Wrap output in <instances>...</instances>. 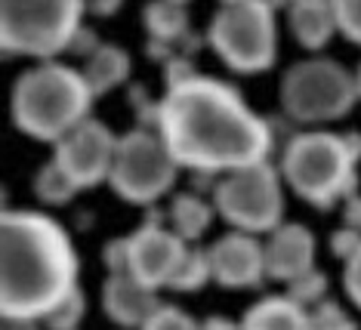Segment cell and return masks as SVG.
I'll return each instance as SVG.
<instances>
[{
    "label": "cell",
    "mask_w": 361,
    "mask_h": 330,
    "mask_svg": "<svg viewBox=\"0 0 361 330\" xmlns=\"http://www.w3.org/2000/svg\"><path fill=\"white\" fill-rule=\"evenodd\" d=\"M158 136L179 167L210 179L269 161L275 148L272 121L259 118L232 84L207 74L161 96Z\"/></svg>",
    "instance_id": "1"
},
{
    "label": "cell",
    "mask_w": 361,
    "mask_h": 330,
    "mask_svg": "<svg viewBox=\"0 0 361 330\" xmlns=\"http://www.w3.org/2000/svg\"><path fill=\"white\" fill-rule=\"evenodd\" d=\"M80 259L62 222L37 210L0 216V318L44 321L78 291Z\"/></svg>",
    "instance_id": "2"
},
{
    "label": "cell",
    "mask_w": 361,
    "mask_h": 330,
    "mask_svg": "<svg viewBox=\"0 0 361 330\" xmlns=\"http://www.w3.org/2000/svg\"><path fill=\"white\" fill-rule=\"evenodd\" d=\"M93 93L80 68L65 62H37L16 78L10 93L13 127L37 142H62L90 121Z\"/></svg>",
    "instance_id": "3"
},
{
    "label": "cell",
    "mask_w": 361,
    "mask_h": 330,
    "mask_svg": "<svg viewBox=\"0 0 361 330\" xmlns=\"http://www.w3.org/2000/svg\"><path fill=\"white\" fill-rule=\"evenodd\" d=\"M358 164L349 154L343 133L300 130L284 142L278 173L300 201L315 210H334L358 195Z\"/></svg>",
    "instance_id": "4"
},
{
    "label": "cell",
    "mask_w": 361,
    "mask_h": 330,
    "mask_svg": "<svg viewBox=\"0 0 361 330\" xmlns=\"http://www.w3.org/2000/svg\"><path fill=\"white\" fill-rule=\"evenodd\" d=\"M207 47L235 74H262L278 59L275 6L259 0H226L207 25Z\"/></svg>",
    "instance_id": "5"
},
{
    "label": "cell",
    "mask_w": 361,
    "mask_h": 330,
    "mask_svg": "<svg viewBox=\"0 0 361 330\" xmlns=\"http://www.w3.org/2000/svg\"><path fill=\"white\" fill-rule=\"evenodd\" d=\"M84 4L78 0H4L0 4V47L6 56H31L56 62L71 49L84 28Z\"/></svg>",
    "instance_id": "6"
},
{
    "label": "cell",
    "mask_w": 361,
    "mask_h": 330,
    "mask_svg": "<svg viewBox=\"0 0 361 330\" xmlns=\"http://www.w3.org/2000/svg\"><path fill=\"white\" fill-rule=\"evenodd\" d=\"M278 99L287 121L300 127H318L346 118L358 102V90L346 65L327 56H312L284 71Z\"/></svg>",
    "instance_id": "7"
},
{
    "label": "cell",
    "mask_w": 361,
    "mask_h": 330,
    "mask_svg": "<svg viewBox=\"0 0 361 330\" xmlns=\"http://www.w3.org/2000/svg\"><path fill=\"white\" fill-rule=\"evenodd\" d=\"M213 210L235 232L272 235L284 226V179L275 164L262 161L223 176L213 185Z\"/></svg>",
    "instance_id": "8"
},
{
    "label": "cell",
    "mask_w": 361,
    "mask_h": 330,
    "mask_svg": "<svg viewBox=\"0 0 361 330\" xmlns=\"http://www.w3.org/2000/svg\"><path fill=\"white\" fill-rule=\"evenodd\" d=\"M179 164L154 130L133 127L118 139V154L109 176L111 192L127 204L152 207L176 185Z\"/></svg>",
    "instance_id": "9"
},
{
    "label": "cell",
    "mask_w": 361,
    "mask_h": 330,
    "mask_svg": "<svg viewBox=\"0 0 361 330\" xmlns=\"http://www.w3.org/2000/svg\"><path fill=\"white\" fill-rule=\"evenodd\" d=\"M118 139L102 121L90 118L78 130H71L62 142L53 145V161L78 188H93L109 183L114 154H118Z\"/></svg>",
    "instance_id": "10"
},
{
    "label": "cell",
    "mask_w": 361,
    "mask_h": 330,
    "mask_svg": "<svg viewBox=\"0 0 361 330\" xmlns=\"http://www.w3.org/2000/svg\"><path fill=\"white\" fill-rule=\"evenodd\" d=\"M188 244L179 238L173 228L164 226V213L152 210L149 219L130 235V271L139 284L149 291L170 287L176 269L183 266Z\"/></svg>",
    "instance_id": "11"
},
{
    "label": "cell",
    "mask_w": 361,
    "mask_h": 330,
    "mask_svg": "<svg viewBox=\"0 0 361 330\" xmlns=\"http://www.w3.org/2000/svg\"><path fill=\"white\" fill-rule=\"evenodd\" d=\"M213 281L223 291H257L269 278L266 244L253 235L228 232L207 247Z\"/></svg>",
    "instance_id": "12"
},
{
    "label": "cell",
    "mask_w": 361,
    "mask_h": 330,
    "mask_svg": "<svg viewBox=\"0 0 361 330\" xmlns=\"http://www.w3.org/2000/svg\"><path fill=\"white\" fill-rule=\"evenodd\" d=\"M318 244L302 222H284L266 241V271L272 281L290 284L315 269Z\"/></svg>",
    "instance_id": "13"
},
{
    "label": "cell",
    "mask_w": 361,
    "mask_h": 330,
    "mask_svg": "<svg viewBox=\"0 0 361 330\" xmlns=\"http://www.w3.org/2000/svg\"><path fill=\"white\" fill-rule=\"evenodd\" d=\"M164 306L158 291H149L133 275H109L102 284V312L111 324L124 330H142L149 318Z\"/></svg>",
    "instance_id": "14"
},
{
    "label": "cell",
    "mask_w": 361,
    "mask_h": 330,
    "mask_svg": "<svg viewBox=\"0 0 361 330\" xmlns=\"http://www.w3.org/2000/svg\"><path fill=\"white\" fill-rule=\"evenodd\" d=\"M287 22H290L293 40L309 53L324 49L340 31L336 28V6L327 0H297L287 6Z\"/></svg>",
    "instance_id": "15"
},
{
    "label": "cell",
    "mask_w": 361,
    "mask_h": 330,
    "mask_svg": "<svg viewBox=\"0 0 361 330\" xmlns=\"http://www.w3.org/2000/svg\"><path fill=\"white\" fill-rule=\"evenodd\" d=\"M241 330H309V312L287 293H269L241 315Z\"/></svg>",
    "instance_id": "16"
},
{
    "label": "cell",
    "mask_w": 361,
    "mask_h": 330,
    "mask_svg": "<svg viewBox=\"0 0 361 330\" xmlns=\"http://www.w3.org/2000/svg\"><path fill=\"white\" fill-rule=\"evenodd\" d=\"M130 71H133L130 53L124 47H118V44H102L84 62V68H80V74H84V80L90 87V93H93V99H99L105 93H111V90L124 87L130 80Z\"/></svg>",
    "instance_id": "17"
},
{
    "label": "cell",
    "mask_w": 361,
    "mask_h": 330,
    "mask_svg": "<svg viewBox=\"0 0 361 330\" xmlns=\"http://www.w3.org/2000/svg\"><path fill=\"white\" fill-rule=\"evenodd\" d=\"M213 213H216L213 204L204 201L198 192H179V195L170 197L167 219H170V228H173L185 244H195L207 235Z\"/></svg>",
    "instance_id": "18"
},
{
    "label": "cell",
    "mask_w": 361,
    "mask_h": 330,
    "mask_svg": "<svg viewBox=\"0 0 361 330\" xmlns=\"http://www.w3.org/2000/svg\"><path fill=\"white\" fill-rule=\"evenodd\" d=\"M142 25L149 31V40L161 44H179L188 35V4L183 0H154L142 6Z\"/></svg>",
    "instance_id": "19"
},
{
    "label": "cell",
    "mask_w": 361,
    "mask_h": 330,
    "mask_svg": "<svg viewBox=\"0 0 361 330\" xmlns=\"http://www.w3.org/2000/svg\"><path fill=\"white\" fill-rule=\"evenodd\" d=\"M78 192H80V188L71 183L68 176H65V173L59 170V164H56L53 158L37 170V176H35V195H37L40 204H47V207H65V204L75 201Z\"/></svg>",
    "instance_id": "20"
},
{
    "label": "cell",
    "mask_w": 361,
    "mask_h": 330,
    "mask_svg": "<svg viewBox=\"0 0 361 330\" xmlns=\"http://www.w3.org/2000/svg\"><path fill=\"white\" fill-rule=\"evenodd\" d=\"M207 281H213V269H210L207 247L188 244L183 266L176 269L173 281H170V291H176V293H195V291H201Z\"/></svg>",
    "instance_id": "21"
},
{
    "label": "cell",
    "mask_w": 361,
    "mask_h": 330,
    "mask_svg": "<svg viewBox=\"0 0 361 330\" xmlns=\"http://www.w3.org/2000/svg\"><path fill=\"white\" fill-rule=\"evenodd\" d=\"M287 296H290L293 302H300L306 312H312L315 306H322V302L327 300V275L318 271V269L306 271L302 278L287 284Z\"/></svg>",
    "instance_id": "22"
},
{
    "label": "cell",
    "mask_w": 361,
    "mask_h": 330,
    "mask_svg": "<svg viewBox=\"0 0 361 330\" xmlns=\"http://www.w3.org/2000/svg\"><path fill=\"white\" fill-rule=\"evenodd\" d=\"M84 315H87V296L78 287L75 293L65 296L59 306H56L50 315L44 318V327L47 330H78L80 321H84Z\"/></svg>",
    "instance_id": "23"
},
{
    "label": "cell",
    "mask_w": 361,
    "mask_h": 330,
    "mask_svg": "<svg viewBox=\"0 0 361 330\" xmlns=\"http://www.w3.org/2000/svg\"><path fill=\"white\" fill-rule=\"evenodd\" d=\"M309 330H358V321L336 300H324L309 312Z\"/></svg>",
    "instance_id": "24"
},
{
    "label": "cell",
    "mask_w": 361,
    "mask_h": 330,
    "mask_svg": "<svg viewBox=\"0 0 361 330\" xmlns=\"http://www.w3.org/2000/svg\"><path fill=\"white\" fill-rule=\"evenodd\" d=\"M130 109L136 114V123L142 130H154L158 133V114H161V99H152L149 90L142 84H130Z\"/></svg>",
    "instance_id": "25"
},
{
    "label": "cell",
    "mask_w": 361,
    "mask_h": 330,
    "mask_svg": "<svg viewBox=\"0 0 361 330\" xmlns=\"http://www.w3.org/2000/svg\"><path fill=\"white\" fill-rule=\"evenodd\" d=\"M142 330H201V321H195L185 309L164 302V306L149 318V324H145Z\"/></svg>",
    "instance_id": "26"
},
{
    "label": "cell",
    "mask_w": 361,
    "mask_h": 330,
    "mask_svg": "<svg viewBox=\"0 0 361 330\" xmlns=\"http://www.w3.org/2000/svg\"><path fill=\"white\" fill-rule=\"evenodd\" d=\"M336 28L349 44L361 47V0H336Z\"/></svg>",
    "instance_id": "27"
},
{
    "label": "cell",
    "mask_w": 361,
    "mask_h": 330,
    "mask_svg": "<svg viewBox=\"0 0 361 330\" xmlns=\"http://www.w3.org/2000/svg\"><path fill=\"white\" fill-rule=\"evenodd\" d=\"M102 262H105V269H109V275H124V271H130V235L105 241Z\"/></svg>",
    "instance_id": "28"
},
{
    "label": "cell",
    "mask_w": 361,
    "mask_h": 330,
    "mask_svg": "<svg viewBox=\"0 0 361 330\" xmlns=\"http://www.w3.org/2000/svg\"><path fill=\"white\" fill-rule=\"evenodd\" d=\"M195 78H198L195 62L185 59V56H179V53L164 65V84H167V90H176V87H183V84H188V80H195Z\"/></svg>",
    "instance_id": "29"
},
{
    "label": "cell",
    "mask_w": 361,
    "mask_h": 330,
    "mask_svg": "<svg viewBox=\"0 0 361 330\" xmlns=\"http://www.w3.org/2000/svg\"><path fill=\"white\" fill-rule=\"evenodd\" d=\"M361 250V232H355V228H336V232L331 235V253L336 259L349 262L355 253Z\"/></svg>",
    "instance_id": "30"
},
{
    "label": "cell",
    "mask_w": 361,
    "mask_h": 330,
    "mask_svg": "<svg viewBox=\"0 0 361 330\" xmlns=\"http://www.w3.org/2000/svg\"><path fill=\"white\" fill-rule=\"evenodd\" d=\"M343 291L355 306L361 309V250L346 262V269H343Z\"/></svg>",
    "instance_id": "31"
},
{
    "label": "cell",
    "mask_w": 361,
    "mask_h": 330,
    "mask_svg": "<svg viewBox=\"0 0 361 330\" xmlns=\"http://www.w3.org/2000/svg\"><path fill=\"white\" fill-rule=\"evenodd\" d=\"M99 47H102V44H99V35H96L93 28H87V25H84V28H80L78 35H75V40H71V49H68V53H71V56H80V59L87 62Z\"/></svg>",
    "instance_id": "32"
},
{
    "label": "cell",
    "mask_w": 361,
    "mask_h": 330,
    "mask_svg": "<svg viewBox=\"0 0 361 330\" xmlns=\"http://www.w3.org/2000/svg\"><path fill=\"white\" fill-rule=\"evenodd\" d=\"M343 222H346V228L361 232V192L352 195L349 201H343Z\"/></svg>",
    "instance_id": "33"
},
{
    "label": "cell",
    "mask_w": 361,
    "mask_h": 330,
    "mask_svg": "<svg viewBox=\"0 0 361 330\" xmlns=\"http://www.w3.org/2000/svg\"><path fill=\"white\" fill-rule=\"evenodd\" d=\"M201 330H241V321L228 315H207L201 321Z\"/></svg>",
    "instance_id": "34"
},
{
    "label": "cell",
    "mask_w": 361,
    "mask_h": 330,
    "mask_svg": "<svg viewBox=\"0 0 361 330\" xmlns=\"http://www.w3.org/2000/svg\"><path fill=\"white\" fill-rule=\"evenodd\" d=\"M0 330H40L37 321H16V318H0Z\"/></svg>",
    "instance_id": "35"
},
{
    "label": "cell",
    "mask_w": 361,
    "mask_h": 330,
    "mask_svg": "<svg viewBox=\"0 0 361 330\" xmlns=\"http://www.w3.org/2000/svg\"><path fill=\"white\" fill-rule=\"evenodd\" d=\"M343 139H346V148L349 154L355 158V164L361 161V133H355V130H349V133H343Z\"/></svg>",
    "instance_id": "36"
},
{
    "label": "cell",
    "mask_w": 361,
    "mask_h": 330,
    "mask_svg": "<svg viewBox=\"0 0 361 330\" xmlns=\"http://www.w3.org/2000/svg\"><path fill=\"white\" fill-rule=\"evenodd\" d=\"M118 10H121V4H90V13L93 16H111Z\"/></svg>",
    "instance_id": "37"
},
{
    "label": "cell",
    "mask_w": 361,
    "mask_h": 330,
    "mask_svg": "<svg viewBox=\"0 0 361 330\" xmlns=\"http://www.w3.org/2000/svg\"><path fill=\"white\" fill-rule=\"evenodd\" d=\"M352 78H355V90H358V99H361V62H358V68L352 71Z\"/></svg>",
    "instance_id": "38"
}]
</instances>
